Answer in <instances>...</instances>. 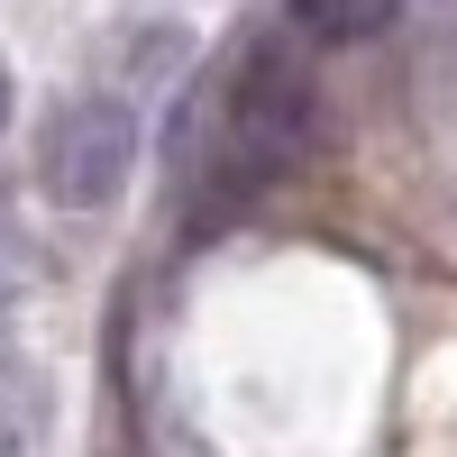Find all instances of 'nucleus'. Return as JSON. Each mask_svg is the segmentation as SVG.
I'll return each mask as SVG.
<instances>
[{
  "mask_svg": "<svg viewBox=\"0 0 457 457\" xmlns=\"http://www.w3.org/2000/svg\"><path fill=\"white\" fill-rule=\"evenodd\" d=\"M0 110H10V83H0Z\"/></svg>",
  "mask_w": 457,
  "mask_h": 457,
  "instance_id": "7",
  "label": "nucleus"
},
{
  "mask_svg": "<svg viewBox=\"0 0 457 457\" xmlns=\"http://www.w3.org/2000/svg\"><path fill=\"white\" fill-rule=\"evenodd\" d=\"M403 19V0H284V28L302 46H366Z\"/></svg>",
  "mask_w": 457,
  "mask_h": 457,
  "instance_id": "3",
  "label": "nucleus"
},
{
  "mask_svg": "<svg viewBox=\"0 0 457 457\" xmlns=\"http://www.w3.org/2000/svg\"><path fill=\"white\" fill-rule=\"evenodd\" d=\"M28 265H37V238H28V220H19V202L0 193V302H10V293L28 284Z\"/></svg>",
  "mask_w": 457,
  "mask_h": 457,
  "instance_id": "6",
  "label": "nucleus"
},
{
  "mask_svg": "<svg viewBox=\"0 0 457 457\" xmlns=\"http://www.w3.org/2000/svg\"><path fill=\"white\" fill-rule=\"evenodd\" d=\"M37 411H46V385H37L28 366L0 357V457H19V448L37 439Z\"/></svg>",
  "mask_w": 457,
  "mask_h": 457,
  "instance_id": "4",
  "label": "nucleus"
},
{
  "mask_svg": "<svg viewBox=\"0 0 457 457\" xmlns=\"http://www.w3.org/2000/svg\"><path fill=\"white\" fill-rule=\"evenodd\" d=\"M312 137H320V92H312V73H302L293 46H247L238 73H228V92H220V156H228V183H265V174H284L293 156H312Z\"/></svg>",
  "mask_w": 457,
  "mask_h": 457,
  "instance_id": "1",
  "label": "nucleus"
},
{
  "mask_svg": "<svg viewBox=\"0 0 457 457\" xmlns=\"http://www.w3.org/2000/svg\"><path fill=\"white\" fill-rule=\"evenodd\" d=\"M137 174V110L120 92H64L37 129V183L64 211H110Z\"/></svg>",
  "mask_w": 457,
  "mask_h": 457,
  "instance_id": "2",
  "label": "nucleus"
},
{
  "mask_svg": "<svg viewBox=\"0 0 457 457\" xmlns=\"http://www.w3.org/2000/svg\"><path fill=\"white\" fill-rule=\"evenodd\" d=\"M183 55H193V28H137L129 73H137V83H165V73H183Z\"/></svg>",
  "mask_w": 457,
  "mask_h": 457,
  "instance_id": "5",
  "label": "nucleus"
}]
</instances>
